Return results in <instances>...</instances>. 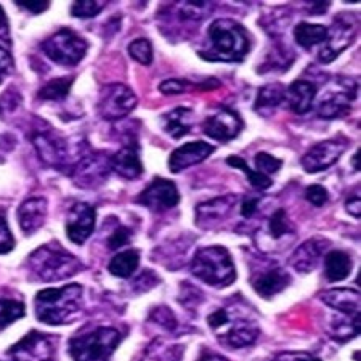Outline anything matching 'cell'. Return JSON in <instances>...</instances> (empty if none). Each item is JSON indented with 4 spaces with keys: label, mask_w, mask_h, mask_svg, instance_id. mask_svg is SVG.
<instances>
[{
    "label": "cell",
    "mask_w": 361,
    "mask_h": 361,
    "mask_svg": "<svg viewBox=\"0 0 361 361\" xmlns=\"http://www.w3.org/2000/svg\"><path fill=\"white\" fill-rule=\"evenodd\" d=\"M13 361H56V337L31 331L10 348Z\"/></svg>",
    "instance_id": "cell-12"
},
{
    "label": "cell",
    "mask_w": 361,
    "mask_h": 361,
    "mask_svg": "<svg viewBox=\"0 0 361 361\" xmlns=\"http://www.w3.org/2000/svg\"><path fill=\"white\" fill-rule=\"evenodd\" d=\"M121 342L119 331L114 328H97L69 342L74 361H109Z\"/></svg>",
    "instance_id": "cell-6"
},
{
    "label": "cell",
    "mask_w": 361,
    "mask_h": 361,
    "mask_svg": "<svg viewBox=\"0 0 361 361\" xmlns=\"http://www.w3.org/2000/svg\"><path fill=\"white\" fill-rule=\"evenodd\" d=\"M182 345H169L162 339H156L145 352L142 361H178L182 358Z\"/></svg>",
    "instance_id": "cell-32"
},
{
    "label": "cell",
    "mask_w": 361,
    "mask_h": 361,
    "mask_svg": "<svg viewBox=\"0 0 361 361\" xmlns=\"http://www.w3.org/2000/svg\"><path fill=\"white\" fill-rule=\"evenodd\" d=\"M191 118H193V109L186 108V106H178L172 111H169L167 114L161 116V124H162V130L167 133L169 137L172 138H182L186 133H190L191 127Z\"/></svg>",
    "instance_id": "cell-27"
},
{
    "label": "cell",
    "mask_w": 361,
    "mask_h": 361,
    "mask_svg": "<svg viewBox=\"0 0 361 361\" xmlns=\"http://www.w3.org/2000/svg\"><path fill=\"white\" fill-rule=\"evenodd\" d=\"M294 240L295 230L284 209L273 212L255 235L257 246L264 252H276V250L286 249Z\"/></svg>",
    "instance_id": "cell-9"
},
{
    "label": "cell",
    "mask_w": 361,
    "mask_h": 361,
    "mask_svg": "<svg viewBox=\"0 0 361 361\" xmlns=\"http://www.w3.org/2000/svg\"><path fill=\"white\" fill-rule=\"evenodd\" d=\"M11 71H13V58L0 45V74H8Z\"/></svg>",
    "instance_id": "cell-47"
},
{
    "label": "cell",
    "mask_w": 361,
    "mask_h": 361,
    "mask_svg": "<svg viewBox=\"0 0 361 361\" xmlns=\"http://www.w3.org/2000/svg\"><path fill=\"white\" fill-rule=\"evenodd\" d=\"M294 39L297 45L310 50L312 47L326 42V39H328V27L323 25H313V23L302 21L294 27Z\"/></svg>",
    "instance_id": "cell-30"
},
{
    "label": "cell",
    "mask_w": 361,
    "mask_h": 361,
    "mask_svg": "<svg viewBox=\"0 0 361 361\" xmlns=\"http://www.w3.org/2000/svg\"><path fill=\"white\" fill-rule=\"evenodd\" d=\"M82 308V286L68 284L65 288L44 289L36 295V317L51 326L66 324L78 317Z\"/></svg>",
    "instance_id": "cell-2"
},
{
    "label": "cell",
    "mask_w": 361,
    "mask_h": 361,
    "mask_svg": "<svg viewBox=\"0 0 361 361\" xmlns=\"http://www.w3.org/2000/svg\"><path fill=\"white\" fill-rule=\"evenodd\" d=\"M47 201L44 197H29L18 209V222L25 235L31 236L45 224Z\"/></svg>",
    "instance_id": "cell-23"
},
{
    "label": "cell",
    "mask_w": 361,
    "mask_h": 361,
    "mask_svg": "<svg viewBox=\"0 0 361 361\" xmlns=\"http://www.w3.org/2000/svg\"><path fill=\"white\" fill-rule=\"evenodd\" d=\"M137 202L153 212H166L180 202V193L176 183L158 177L140 193Z\"/></svg>",
    "instance_id": "cell-16"
},
{
    "label": "cell",
    "mask_w": 361,
    "mask_h": 361,
    "mask_svg": "<svg viewBox=\"0 0 361 361\" xmlns=\"http://www.w3.org/2000/svg\"><path fill=\"white\" fill-rule=\"evenodd\" d=\"M307 4H308V10H310L313 15H318V13H324V11L329 8L331 2H307Z\"/></svg>",
    "instance_id": "cell-51"
},
{
    "label": "cell",
    "mask_w": 361,
    "mask_h": 361,
    "mask_svg": "<svg viewBox=\"0 0 361 361\" xmlns=\"http://www.w3.org/2000/svg\"><path fill=\"white\" fill-rule=\"evenodd\" d=\"M132 238H133V233L129 226L118 225L108 238V247L113 250L124 247V246H127V244H130Z\"/></svg>",
    "instance_id": "cell-40"
},
{
    "label": "cell",
    "mask_w": 361,
    "mask_h": 361,
    "mask_svg": "<svg viewBox=\"0 0 361 361\" xmlns=\"http://www.w3.org/2000/svg\"><path fill=\"white\" fill-rule=\"evenodd\" d=\"M328 247L329 241H326L324 238H312L294 250L290 255V265L299 273H310L315 270L319 259L323 257Z\"/></svg>",
    "instance_id": "cell-21"
},
{
    "label": "cell",
    "mask_w": 361,
    "mask_h": 361,
    "mask_svg": "<svg viewBox=\"0 0 361 361\" xmlns=\"http://www.w3.org/2000/svg\"><path fill=\"white\" fill-rule=\"evenodd\" d=\"M290 283V276L286 270L283 269H270L267 271L259 273L252 281V288L255 293L264 299L276 295L278 293L286 289Z\"/></svg>",
    "instance_id": "cell-25"
},
{
    "label": "cell",
    "mask_w": 361,
    "mask_h": 361,
    "mask_svg": "<svg viewBox=\"0 0 361 361\" xmlns=\"http://www.w3.org/2000/svg\"><path fill=\"white\" fill-rule=\"evenodd\" d=\"M305 200L315 207H322L329 200L328 190L322 185H312L305 190Z\"/></svg>",
    "instance_id": "cell-41"
},
{
    "label": "cell",
    "mask_w": 361,
    "mask_h": 361,
    "mask_svg": "<svg viewBox=\"0 0 361 361\" xmlns=\"http://www.w3.org/2000/svg\"><path fill=\"white\" fill-rule=\"evenodd\" d=\"M317 97V87L308 80H294L286 89L284 102L289 104L290 111L305 114L312 109Z\"/></svg>",
    "instance_id": "cell-24"
},
{
    "label": "cell",
    "mask_w": 361,
    "mask_h": 361,
    "mask_svg": "<svg viewBox=\"0 0 361 361\" xmlns=\"http://www.w3.org/2000/svg\"><path fill=\"white\" fill-rule=\"evenodd\" d=\"M305 361H322V360H319V358H315V357H312V355H310V357H308Z\"/></svg>",
    "instance_id": "cell-53"
},
{
    "label": "cell",
    "mask_w": 361,
    "mask_h": 361,
    "mask_svg": "<svg viewBox=\"0 0 361 361\" xmlns=\"http://www.w3.org/2000/svg\"><path fill=\"white\" fill-rule=\"evenodd\" d=\"M352 166H353V171L355 172H360V148H358V151L357 153L353 154V158H352Z\"/></svg>",
    "instance_id": "cell-52"
},
{
    "label": "cell",
    "mask_w": 361,
    "mask_h": 361,
    "mask_svg": "<svg viewBox=\"0 0 361 361\" xmlns=\"http://www.w3.org/2000/svg\"><path fill=\"white\" fill-rule=\"evenodd\" d=\"M188 87L190 84L185 79H167L164 82H161L159 90L164 95H182Z\"/></svg>",
    "instance_id": "cell-43"
},
{
    "label": "cell",
    "mask_w": 361,
    "mask_h": 361,
    "mask_svg": "<svg viewBox=\"0 0 361 361\" xmlns=\"http://www.w3.org/2000/svg\"><path fill=\"white\" fill-rule=\"evenodd\" d=\"M214 151V145H209L206 142L185 143L180 148L172 151L171 158H169V171L178 173L185 171V169L201 164V162L206 161Z\"/></svg>",
    "instance_id": "cell-19"
},
{
    "label": "cell",
    "mask_w": 361,
    "mask_h": 361,
    "mask_svg": "<svg viewBox=\"0 0 361 361\" xmlns=\"http://www.w3.org/2000/svg\"><path fill=\"white\" fill-rule=\"evenodd\" d=\"M32 143L37 149L40 159H42L47 166L55 167L61 172L63 169H69V171H71V147H69L68 140L58 135L55 130L45 129L34 132Z\"/></svg>",
    "instance_id": "cell-10"
},
{
    "label": "cell",
    "mask_w": 361,
    "mask_h": 361,
    "mask_svg": "<svg viewBox=\"0 0 361 361\" xmlns=\"http://www.w3.org/2000/svg\"><path fill=\"white\" fill-rule=\"evenodd\" d=\"M104 8V2L97 0H79L74 2L71 7V13L75 18H93Z\"/></svg>",
    "instance_id": "cell-38"
},
{
    "label": "cell",
    "mask_w": 361,
    "mask_h": 361,
    "mask_svg": "<svg viewBox=\"0 0 361 361\" xmlns=\"http://www.w3.org/2000/svg\"><path fill=\"white\" fill-rule=\"evenodd\" d=\"M15 247V240L11 236V231L8 228L7 219L0 212V254H7Z\"/></svg>",
    "instance_id": "cell-42"
},
{
    "label": "cell",
    "mask_w": 361,
    "mask_h": 361,
    "mask_svg": "<svg viewBox=\"0 0 361 361\" xmlns=\"http://www.w3.org/2000/svg\"><path fill=\"white\" fill-rule=\"evenodd\" d=\"M310 355L302 353V352H283L273 361H305Z\"/></svg>",
    "instance_id": "cell-50"
},
{
    "label": "cell",
    "mask_w": 361,
    "mask_h": 361,
    "mask_svg": "<svg viewBox=\"0 0 361 361\" xmlns=\"http://www.w3.org/2000/svg\"><path fill=\"white\" fill-rule=\"evenodd\" d=\"M352 259L345 250H331L324 259V275L329 283L345 279L352 271Z\"/></svg>",
    "instance_id": "cell-29"
},
{
    "label": "cell",
    "mask_w": 361,
    "mask_h": 361,
    "mask_svg": "<svg viewBox=\"0 0 361 361\" xmlns=\"http://www.w3.org/2000/svg\"><path fill=\"white\" fill-rule=\"evenodd\" d=\"M211 47L201 54L204 60L236 63L243 61L250 50V39L240 23L220 18L209 27Z\"/></svg>",
    "instance_id": "cell-1"
},
{
    "label": "cell",
    "mask_w": 361,
    "mask_h": 361,
    "mask_svg": "<svg viewBox=\"0 0 361 361\" xmlns=\"http://www.w3.org/2000/svg\"><path fill=\"white\" fill-rule=\"evenodd\" d=\"M0 80H2V74H0Z\"/></svg>",
    "instance_id": "cell-54"
},
{
    "label": "cell",
    "mask_w": 361,
    "mask_h": 361,
    "mask_svg": "<svg viewBox=\"0 0 361 361\" xmlns=\"http://www.w3.org/2000/svg\"><path fill=\"white\" fill-rule=\"evenodd\" d=\"M243 127L244 122L240 118V114L230 108L222 106L211 116H207V119L202 124V130L212 140H217L220 143H226L240 135Z\"/></svg>",
    "instance_id": "cell-17"
},
{
    "label": "cell",
    "mask_w": 361,
    "mask_h": 361,
    "mask_svg": "<svg viewBox=\"0 0 361 361\" xmlns=\"http://www.w3.org/2000/svg\"><path fill=\"white\" fill-rule=\"evenodd\" d=\"M111 171V154L106 151H87L75 161L69 176L79 188L93 190L106 182Z\"/></svg>",
    "instance_id": "cell-7"
},
{
    "label": "cell",
    "mask_w": 361,
    "mask_h": 361,
    "mask_svg": "<svg viewBox=\"0 0 361 361\" xmlns=\"http://www.w3.org/2000/svg\"><path fill=\"white\" fill-rule=\"evenodd\" d=\"M357 98V84H352L348 89L329 92L318 103V116L323 119H339L350 113L352 102Z\"/></svg>",
    "instance_id": "cell-20"
},
{
    "label": "cell",
    "mask_w": 361,
    "mask_h": 361,
    "mask_svg": "<svg viewBox=\"0 0 361 361\" xmlns=\"http://www.w3.org/2000/svg\"><path fill=\"white\" fill-rule=\"evenodd\" d=\"M322 300L326 305L337 310L342 315H360V294L353 289H331L322 294Z\"/></svg>",
    "instance_id": "cell-26"
},
{
    "label": "cell",
    "mask_w": 361,
    "mask_h": 361,
    "mask_svg": "<svg viewBox=\"0 0 361 361\" xmlns=\"http://www.w3.org/2000/svg\"><path fill=\"white\" fill-rule=\"evenodd\" d=\"M284 95H286V89L281 84H267L259 89L257 98L254 102V111L269 118L273 114V111L284 103Z\"/></svg>",
    "instance_id": "cell-28"
},
{
    "label": "cell",
    "mask_w": 361,
    "mask_h": 361,
    "mask_svg": "<svg viewBox=\"0 0 361 361\" xmlns=\"http://www.w3.org/2000/svg\"><path fill=\"white\" fill-rule=\"evenodd\" d=\"M25 317V304L15 299H0V329Z\"/></svg>",
    "instance_id": "cell-36"
},
{
    "label": "cell",
    "mask_w": 361,
    "mask_h": 361,
    "mask_svg": "<svg viewBox=\"0 0 361 361\" xmlns=\"http://www.w3.org/2000/svg\"><path fill=\"white\" fill-rule=\"evenodd\" d=\"M140 265V252L137 249H126L111 259L108 270L118 278H130Z\"/></svg>",
    "instance_id": "cell-31"
},
{
    "label": "cell",
    "mask_w": 361,
    "mask_h": 361,
    "mask_svg": "<svg viewBox=\"0 0 361 361\" xmlns=\"http://www.w3.org/2000/svg\"><path fill=\"white\" fill-rule=\"evenodd\" d=\"M111 169L126 180H135L143 173V164L140 161L138 145L127 143L118 153L111 154Z\"/></svg>",
    "instance_id": "cell-22"
},
{
    "label": "cell",
    "mask_w": 361,
    "mask_h": 361,
    "mask_svg": "<svg viewBox=\"0 0 361 361\" xmlns=\"http://www.w3.org/2000/svg\"><path fill=\"white\" fill-rule=\"evenodd\" d=\"M348 140L343 137H336L317 143L307 151L302 158V167L307 173L323 172L339 161L341 156L345 153Z\"/></svg>",
    "instance_id": "cell-14"
},
{
    "label": "cell",
    "mask_w": 361,
    "mask_h": 361,
    "mask_svg": "<svg viewBox=\"0 0 361 361\" xmlns=\"http://www.w3.org/2000/svg\"><path fill=\"white\" fill-rule=\"evenodd\" d=\"M215 8L214 2H202V0H193V2H180L177 13L183 21H201L207 18Z\"/></svg>",
    "instance_id": "cell-33"
},
{
    "label": "cell",
    "mask_w": 361,
    "mask_h": 361,
    "mask_svg": "<svg viewBox=\"0 0 361 361\" xmlns=\"http://www.w3.org/2000/svg\"><path fill=\"white\" fill-rule=\"evenodd\" d=\"M240 201L236 195H225L214 197L211 201L197 204L196 225L201 230H215L231 217V212Z\"/></svg>",
    "instance_id": "cell-15"
},
{
    "label": "cell",
    "mask_w": 361,
    "mask_h": 361,
    "mask_svg": "<svg viewBox=\"0 0 361 361\" xmlns=\"http://www.w3.org/2000/svg\"><path fill=\"white\" fill-rule=\"evenodd\" d=\"M255 166H257L260 173H264V176H271V173H276L279 169L283 167V161L275 158V156H271L269 153H264V151H260V153L255 154Z\"/></svg>",
    "instance_id": "cell-39"
},
{
    "label": "cell",
    "mask_w": 361,
    "mask_h": 361,
    "mask_svg": "<svg viewBox=\"0 0 361 361\" xmlns=\"http://www.w3.org/2000/svg\"><path fill=\"white\" fill-rule=\"evenodd\" d=\"M0 39L7 44L11 42L10 25H8V20H7V16H5V11L2 7H0Z\"/></svg>",
    "instance_id": "cell-49"
},
{
    "label": "cell",
    "mask_w": 361,
    "mask_h": 361,
    "mask_svg": "<svg viewBox=\"0 0 361 361\" xmlns=\"http://www.w3.org/2000/svg\"><path fill=\"white\" fill-rule=\"evenodd\" d=\"M226 164L240 169V171L246 173L249 178V183L252 185L255 190H267V188H270L273 183L270 177H267V176H264V173H260L257 171H252V169L247 166V162L243 158H240V156H228V158H226Z\"/></svg>",
    "instance_id": "cell-35"
},
{
    "label": "cell",
    "mask_w": 361,
    "mask_h": 361,
    "mask_svg": "<svg viewBox=\"0 0 361 361\" xmlns=\"http://www.w3.org/2000/svg\"><path fill=\"white\" fill-rule=\"evenodd\" d=\"M259 197H244L243 202H241V215L244 219H250L252 215L255 214V211H257L259 207Z\"/></svg>",
    "instance_id": "cell-45"
},
{
    "label": "cell",
    "mask_w": 361,
    "mask_h": 361,
    "mask_svg": "<svg viewBox=\"0 0 361 361\" xmlns=\"http://www.w3.org/2000/svg\"><path fill=\"white\" fill-rule=\"evenodd\" d=\"M137 95L124 84L104 85L98 100V114L106 121H118L129 116L137 106Z\"/></svg>",
    "instance_id": "cell-11"
},
{
    "label": "cell",
    "mask_w": 361,
    "mask_h": 361,
    "mask_svg": "<svg viewBox=\"0 0 361 361\" xmlns=\"http://www.w3.org/2000/svg\"><path fill=\"white\" fill-rule=\"evenodd\" d=\"M97 224V214L90 204L78 202L68 214L66 235L74 244H84L92 236Z\"/></svg>",
    "instance_id": "cell-18"
},
{
    "label": "cell",
    "mask_w": 361,
    "mask_h": 361,
    "mask_svg": "<svg viewBox=\"0 0 361 361\" xmlns=\"http://www.w3.org/2000/svg\"><path fill=\"white\" fill-rule=\"evenodd\" d=\"M357 36V21L352 15L336 16L331 29H328V39L323 49L318 51V58L322 63H331L336 60Z\"/></svg>",
    "instance_id": "cell-13"
},
{
    "label": "cell",
    "mask_w": 361,
    "mask_h": 361,
    "mask_svg": "<svg viewBox=\"0 0 361 361\" xmlns=\"http://www.w3.org/2000/svg\"><path fill=\"white\" fill-rule=\"evenodd\" d=\"M191 273L214 288H226L236 279V269L231 255L222 246L197 249L191 260Z\"/></svg>",
    "instance_id": "cell-4"
},
{
    "label": "cell",
    "mask_w": 361,
    "mask_h": 361,
    "mask_svg": "<svg viewBox=\"0 0 361 361\" xmlns=\"http://www.w3.org/2000/svg\"><path fill=\"white\" fill-rule=\"evenodd\" d=\"M211 329L226 347L243 348L257 341L259 326L236 308H220L207 318Z\"/></svg>",
    "instance_id": "cell-3"
},
{
    "label": "cell",
    "mask_w": 361,
    "mask_h": 361,
    "mask_svg": "<svg viewBox=\"0 0 361 361\" xmlns=\"http://www.w3.org/2000/svg\"><path fill=\"white\" fill-rule=\"evenodd\" d=\"M153 318H154V322L161 323L162 326H167L169 329L176 328V318H173L172 312L169 310V308H166V307L156 308V310L153 312Z\"/></svg>",
    "instance_id": "cell-44"
},
{
    "label": "cell",
    "mask_w": 361,
    "mask_h": 361,
    "mask_svg": "<svg viewBox=\"0 0 361 361\" xmlns=\"http://www.w3.org/2000/svg\"><path fill=\"white\" fill-rule=\"evenodd\" d=\"M15 4L21 8L31 11L34 15L44 13V11L50 7V2H47V0H44V2H15Z\"/></svg>",
    "instance_id": "cell-46"
},
{
    "label": "cell",
    "mask_w": 361,
    "mask_h": 361,
    "mask_svg": "<svg viewBox=\"0 0 361 361\" xmlns=\"http://www.w3.org/2000/svg\"><path fill=\"white\" fill-rule=\"evenodd\" d=\"M45 55L61 66H75L87 54L85 40L71 29H61L42 44Z\"/></svg>",
    "instance_id": "cell-8"
},
{
    "label": "cell",
    "mask_w": 361,
    "mask_h": 361,
    "mask_svg": "<svg viewBox=\"0 0 361 361\" xmlns=\"http://www.w3.org/2000/svg\"><path fill=\"white\" fill-rule=\"evenodd\" d=\"M361 201H360V196H350L348 200L345 201V211L353 215L355 219H360L361 217Z\"/></svg>",
    "instance_id": "cell-48"
},
{
    "label": "cell",
    "mask_w": 361,
    "mask_h": 361,
    "mask_svg": "<svg viewBox=\"0 0 361 361\" xmlns=\"http://www.w3.org/2000/svg\"><path fill=\"white\" fill-rule=\"evenodd\" d=\"M74 82V78H58L50 80L49 84H45L42 89L39 90L40 100H49V102H60L65 100L68 97L69 90H71Z\"/></svg>",
    "instance_id": "cell-34"
},
{
    "label": "cell",
    "mask_w": 361,
    "mask_h": 361,
    "mask_svg": "<svg viewBox=\"0 0 361 361\" xmlns=\"http://www.w3.org/2000/svg\"><path fill=\"white\" fill-rule=\"evenodd\" d=\"M29 269L39 279L47 283L61 281L82 270L80 262L66 250L54 246H40L29 255Z\"/></svg>",
    "instance_id": "cell-5"
},
{
    "label": "cell",
    "mask_w": 361,
    "mask_h": 361,
    "mask_svg": "<svg viewBox=\"0 0 361 361\" xmlns=\"http://www.w3.org/2000/svg\"><path fill=\"white\" fill-rule=\"evenodd\" d=\"M129 50V55L135 60L140 65L149 66L151 61H153V47H151V42L148 39H135L132 40L127 47Z\"/></svg>",
    "instance_id": "cell-37"
}]
</instances>
